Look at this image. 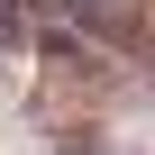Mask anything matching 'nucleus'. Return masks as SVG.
<instances>
[{"label": "nucleus", "instance_id": "obj_2", "mask_svg": "<svg viewBox=\"0 0 155 155\" xmlns=\"http://www.w3.org/2000/svg\"><path fill=\"white\" fill-rule=\"evenodd\" d=\"M0 9H18V0H0Z\"/></svg>", "mask_w": 155, "mask_h": 155}, {"label": "nucleus", "instance_id": "obj_1", "mask_svg": "<svg viewBox=\"0 0 155 155\" xmlns=\"http://www.w3.org/2000/svg\"><path fill=\"white\" fill-rule=\"evenodd\" d=\"M73 9H82V18H119L128 0H73Z\"/></svg>", "mask_w": 155, "mask_h": 155}]
</instances>
